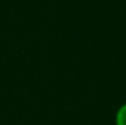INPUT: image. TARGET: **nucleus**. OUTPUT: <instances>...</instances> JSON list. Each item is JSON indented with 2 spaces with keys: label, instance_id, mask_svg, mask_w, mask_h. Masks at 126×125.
I'll list each match as a JSON object with an SVG mask.
<instances>
[{
  "label": "nucleus",
  "instance_id": "nucleus-1",
  "mask_svg": "<svg viewBox=\"0 0 126 125\" xmlns=\"http://www.w3.org/2000/svg\"><path fill=\"white\" fill-rule=\"evenodd\" d=\"M115 125H126V103L121 104L115 114Z\"/></svg>",
  "mask_w": 126,
  "mask_h": 125
}]
</instances>
